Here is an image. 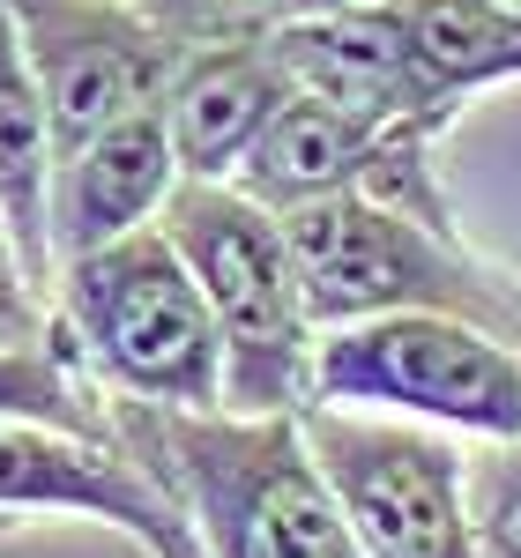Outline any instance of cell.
I'll use <instances>...</instances> for the list:
<instances>
[{"mask_svg": "<svg viewBox=\"0 0 521 558\" xmlns=\"http://www.w3.org/2000/svg\"><path fill=\"white\" fill-rule=\"evenodd\" d=\"M112 439L165 484L202 558H358L343 499L291 417L112 402Z\"/></svg>", "mask_w": 521, "mask_h": 558, "instance_id": "cell-1", "label": "cell"}, {"mask_svg": "<svg viewBox=\"0 0 521 558\" xmlns=\"http://www.w3.org/2000/svg\"><path fill=\"white\" fill-rule=\"evenodd\" d=\"M52 328L112 402L223 410V336L165 223L60 260Z\"/></svg>", "mask_w": 521, "mask_h": 558, "instance_id": "cell-2", "label": "cell"}, {"mask_svg": "<svg viewBox=\"0 0 521 558\" xmlns=\"http://www.w3.org/2000/svg\"><path fill=\"white\" fill-rule=\"evenodd\" d=\"M165 231L186 254L223 336V410L291 417L313 402V313L283 216L239 194L231 179H186L165 209Z\"/></svg>", "mask_w": 521, "mask_h": 558, "instance_id": "cell-3", "label": "cell"}, {"mask_svg": "<svg viewBox=\"0 0 521 558\" xmlns=\"http://www.w3.org/2000/svg\"><path fill=\"white\" fill-rule=\"evenodd\" d=\"M283 239L299 260L313 328H350V320H380V313H455L492 336L514 328L521 276L484 260L462 231H439L395 202L336 194V202L291 209Z\"/></svg>", "mask_w": 521, "mask_h": 558, "instance_id": "cell-4", "label": "cell"}, {"mask_svg": "<svg viewBox=\"0 0 521 558\" xmlns=\"http://www.w3.org/2000/svg\"><path fill=\"white\" fill-rule=\"evenodd\" d=\"M313 402L410 417L455 439L521 432V350L455 313H380L313 336Z\"/></svg>", "mask_w": 521, "mask_h": 558, "instance_id": "cell-5", "label": "cell"}, {"mask_svg": "<svg viewBox=\"0 0 521 558\" xmlns=\"http://www.w3.org/2000/svg\"><path fill=\"white\" fill-rule=\"evenodd\" d=\"M299 425L343 499L358 558H477L455 432L336 402H305Z\"/></svg>", "mask_w": 521, "mask_h": 558, "instance_id": "cell-6", "label": "cell"}, {"mask_svg": "<svg viewBox=\"0 0 521 558\" xmlns=\"http://www.w3.org/2000/svg\"><path fill=\"white\" fill-rule=\"evenodd\" d=\"M231 186L276 216L336 202V194H373V202H395L439 231H462V216L447 202V179H439V134L388 128V120L343 112L328 97H305V89L268 120V134L246 149Z\"/></svg>", "mask_w": 521, "mask_h": 558, "instance_id": "cell-7", "label": "cell"}, {"mask_svg": "<svg viewBox=\"0 0 521 558\" xmlns=\"http://www.w3.org/2000/svg\"><path fill=\"white\" fill-rule=\"evenodd\" d=\"M8 8H15L38 97L52 112L60 157L83 149L89 134L165 105L186 38H172L142 0H8Z\"/></svg>", "mask_w": 521, "mask_h": 558, "instance_id": "cell-8", "label": "cell"}, {"mask_svg": "<svg viewBox=\"0 0 521 558\" xmlns=\"http://www.w3.org/2000/svg\"><path fill=\"white\" fill-rule=\"evenodd\" d=\"M299 89L283 75L268 31L231 23L217 38H194L179 52L172 83H165V134L179 149L186 179H239L246 149H254L268 120L291 105Z\"/></svg>", "mask_w": 521, "mask_h": 558, "instance_id": "cell-9", "label": "cell"}, {"mask_svg": "<svg viewBox=\"0 0 521 558\" xmlns=\"http://www.w3.org/2000/svg\"><path fill=\"white\" fill-rule=\"evenodd\" d=\"M268 45H276L291 89H305V97H328L343 112L388 120V128H425V134H447V120H455L425 83L402 15H350V8L299 15V23H276Z\"/></svg>", "mask_w": 521, "mask_h": 558, "instance_id": "cell-10", "label": "cell"}, {"mask_svg": "<svg viewBox=\"0 0 521 558\" xmlns=\"http://www.w3.org/2000/svg\"><path fill=\"white\" fill-rule=\"evenodd\" d=\"M179 186H186V172H179V149L165 134V105L89 134L52 172V260L97 254L112 239L165 223Z\"/></svg>", "mask_w": 521, "mask_h": 558, "instance_id": "cell-11", "label": "cell"}, {"mask_svg": "<svg viewBox=\"0 0 521 558\" xmlns=\"http://www.w3.org/2000/svg\"><path fill=\"white\" fill-rule=\"evenodd\" d=\"M52 172H60V142H52V112L38 97L31 52L15 31V8L0 0V223L15 239L23 268L52 291L60 260H52Z\"/></svg>", "mask_w": 521, "mask_h": 558, "instance_id": "cell-12", "label": "cell"}, {"mask_svg": "<svg viewBox=\"0 0 521 558\" xmlns=\"http://www.w3.org/2000/svg\"><path fill=\"white\" fill-rule=\"evenodd\" d=\"M395 15L447 112L521 83V0H410Z\"/></svg>", "mask_w": 521, "mask_h": 558, "instance_id": "cell-13", "label": "cell"}, {"mask_svg": "<svg viewBox=\"0 0 521 558\" xmlns=\"http://www.w3.org/2000/svg\"><path fill=\"white\" fill-rule=\"evenodd\" d=\"M0 425H52L112 439V395L75 365V350L60 343H8L0 350Z\"/></svg>", "mask_w": 521, "mask_h": 558, "instance_id": "cell-14", "label": "cell"}, {"mask_svg": "<svg viewBox=\"0 0 521 558\" xmlns=\"http://www.w3.org/2000/svg\"><path fill=\"white\" fill-rule=\"evenodd\" d=\"M462 492H470L477 558H521V432L462 439Z\"/></svg>", "mask_w": 521, "mask_h": 558, "instance_id": "cell-15", "label": "cell"}, {"mask_svg": "<svg viewBox=\"0 0 521 558\" xmlns=\"http://www.w3.org/2000/svg\"><path fill=\"white\" fill-rule=\"evenodd\" d=\"M52 336H60L52 328V291L23 268L8 223H0V350L8 343H52Z\"/></svg>", "mask_w": 521, "mask_h": 558, "instance_id": "cell-16", "label": "cell"}, {"mask_svg": "<svg viewBox=\"0 0 521 558\" xmlns=\"http://www.w3.org/2000/svg\"><path fill=\"white\" fill-rule=\"evenodd\" d=\"M142 8H149L172 38H186V45H194V38H217V31L239 23V0H142Z\"/></svg>", "mask_w": 521, "mask_h": 558, "instance_id": "cell-17", "label": "cell"}, {"mask_svg": "<svg viewBox=\"0 0 521 558\" xmlns=\"http://www.w3.org/2000/svg\"><path fill=\"white\" fill-rule=\"evenodd\" d=\"M299 15H320V0H239V23H254V31L299 23Z\"/></svg>", "mask_w": 521, "mask_h": 558, "instance_id": "cell-18", "label": "cell"}, {"mask_svg": "<svg viewBox=\"0 0 521 558\" xmlns=\"http://www.w3.org/2000/svg\"><path fill=\"white\" fill-rule=\"evenodd\" d=\"M336 8H350V15H395L410 0H320V15H336Z\"/></svg>", "mask_w": 521, "mask_h": 558, "instance_id": "cell-19", "label": "cell"}, {"mask_svg": "<svg viewBox=\"0 0 521 558\" xmlns=\"http://www.w3.org/2000/svg\"><path fill=\"white\" fill-rule=\"evenodd\" d=\"M507 343H514V350H521V299H514V328H507Z\"/></svg>", "mask_w": 521, "mask_h": 558, "instance_id": "cell-20", "label": "cell"}]
</instances>
